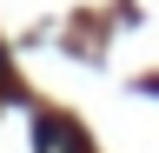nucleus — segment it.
I'll use <instances>...</instances> for the list:
<instances>
[{
	"label": "nucleus",
	"mask_w": 159,
	"mask_h": 153,
	"mask_svg": "<svg viewBox=\"0 0 159 153\" xmlns=\"http://www.w3.org/2000/svg\"><path fill=\"white\" fill-rule=\"evenodd\" d=\"M40 153H86V140H80V133L66 127V120H40Z\"/></svg>",
	"instance_id": "nucleus-1"
}]
</instances>
